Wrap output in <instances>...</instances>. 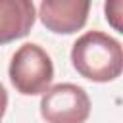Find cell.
Segmentation results:
<instances>
[{"label":"cell","instance_id":"cell-2","mask_svg":"<svg viewBox=\"0 0 123 123\" xmlns=\"http://www.w3.org/2000/svg\"><path fill=\"white\" fill-rule=\"evenodd\" d=\"M8 73L13 88L19 94L37 96L50 88L54 79V63L44 48L27 42L12 56Z\"/></svg>","mask_w":123,"mask_h":123},{"label":"cell","instance_id":"cell-1","mask_svg":"<svg viewBox=\"0 0 123 123\" xmlns=\"http://www.w3.org/2000/svg\"><path fill=\"white\" fill-rule=\"evenodd\" d=\"M71 63L75 71L88 81H115L123 69L121 42L108 33L88 31L75 40L71 48Z\"/></svg>","mask_w":123,"mask_h":123},{"label":"cell","instance_id":"cell-7","mask_svg":"<svg viewBox=\"0 0 123 123\" xmlns=\"http://www.w3.org/2000/svg\"><path fill=\"white\" fill-rule=\"evenodd\" d=\"M6 108H8V92H6V88H4L2 83H0V119H2V115L6 113Z\"/></svg>","mask_w":123,"mask_h":123},{"label":"cell","instance_id":"cell-4","mask_svg":"<svg viewBox=\"0 0 123 123\" xmlns=\"http://www.w3.org/2000/svg\"><path fill=\"white\" fill-rule=\"evenodd\" d=\"M92 0H40L42 25L58 35H73L86 25Z\"/></svg>","mask_w":123,"mask_h":123},{"label":"cell","instance_id":"cell-3","mask_svg":"<svg viewBox=\"0 0 123 123\" xmlns=\"http://www.w3.org/2000/svg\"><path fill=\"white\" fill-rule=\"evenodd\" d=\"M40 115L46 123H85L90 115V98L83 86L60 83L42 92Z\"/></svg>","mask_w":123,"mask_h":123},{"label":"cell","instance_id":"cell-6","mask_svg":"<svg viewBox=\"0 0 123 123\" xmlns=\"http://www.w3.org/2000/svg\"><path fill=\"white\" fill-rule=\"evenodd\" d=\"M104 12H106L108 23H110L115 31L123 33V27H121V0H106Z\"/></svg>","mask_w":123,"mask_h":123},{"label":"cell","instance_id":"cell-5","mask_svg":"<svg viewBox=\"0 0 123 123\" xmlns=\"http://www.w3.org/2000/svg\"><path fill=\"white\" fill-rule=\"evenodd\" d=\"M35 19L33 0H0V46L27 37Z\"/></svg>","mask_w":123,"mask_h":123}]
</instances>
